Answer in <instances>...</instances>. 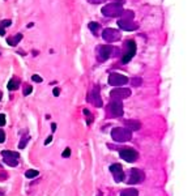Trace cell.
Instances as JSON below:
<instances>
[{
	"mask_svg": "<svg viewBox=\"0 0 196 196\" xmlns=\"http://www.w3.org/2000/svg\"><path fill=\"white\" fill-rule=\"evenodd\" d=\"M131 84H132L133 86H137V85L141 84V79H140V77H135V79L131 80Z\"/></svg>",
	"mask_w": 196,
	"mask_h": 196,
	"instance_id": "obj_26",
	"label": "cell"
},
{
	"mask_svg": "<svg viewBox=\"0 0 196 196\" xmlns=\"http://www.w3.org/2000/svg\"><path fill=\"white\" fill-rule=\"evenodd\" d=\"M88 101L92 102L97 107H101L103 105L102 98H101V93H100V88H98V86H94L93 90L88 94Z\"/></svg>",
	"mask_w": 196,
	"mask_h": 196,
	"instance_id": "obj_12",
	"label": "cell"
},
{
	"mask_svg": "<svg viewBox=\"0 0 196 196\" xmlns=\"http://www.w3.org/2000/svg\"><path fill=\"white\" fill-rule=\"evenodd\" d=\"M120 31L116 30V29H112V28H107L102 31V38L105 39L107 43H112V42H116L120 39Z\"/></svg>",
	"mask_w": 196,
	"mask_h": 196,
	"instance_id": "obj_6",
	"label": "cell"
},
{
	"mask_svg": "<svg viewBox=\"0 0 196 196\" xmlns=\"http://www.w3.org/2000/svg\"><path fill=\"white\" fill-rule=\"evenodd\" d=\"M12 24V21L10 20H3L0 21V35H4L5 34V28H8Z\"/></svg>",
	"mask_w": 196,
	"mask_h": 196,
	"instance_id": "obj_19",
	"label": "cell"
},
{
	"mask_svg": "<svg viewBox=\"0 0 196 196\" xmlns=\"http://www.w3.org/2000/svg\"><path fill=\"white\" fill-rule=\"evenodd\" d=\"M123 124L126 126V128H128L131 132L132 131H139L141 127V123L136 119H128V120H123Z\"/></svg>",
	"mask_w": 196,
	"mask_h": 196,
	"instance_id": "obj_15",
	"label": "cell"
},
{
	"mask_svg": "<svg viewBox=\"0 0 196 196\" xmlns=\"http://www.w3.org/2000/svg\"><path fill=\"white\" fill-rule=\"evenodd\" d=\"M28 140H29V135H26L25 137H22V139H21L20 144H18V148H20V149H24L25 146H26V144H28Z\"/></svg>",
	"mask_w": 196,
	"mask_h": 196,
	"instance_id": "obj_23",
	"label": "cell"
},
{
	"mask_svg": "<svg viewBox=\"0 0 196 196\" xmlns=\"http://www.w3.org/2000/svg\"><path fill=\"white\" fill-rule=\"evenodd\" d=\"M118 25L122 30H126V31H133L139 28L137 24H135L132 20H127V18H119Z\"/></svg>",
	"mask_w": 196,
	"mask_h": 196,
	"instance_id": "obj_14",
	"label": "cell"
},
{
	"mask_svg": "<svg viewBox=\"0 0 196 196\" xmlns=\"http://www.w3.org/2000/svg\"><path fill=\"white\" fill-rule=\"evenodd\" d=\"M144 173L140 170V169H131L129 170V174H128V182L129 184H139V183H143L144 182Z\"/></svg>",
	"mask_w": 196,
	"mask_h": 196,
	"instance_id": "obj_7",
	"label": "cell"
},
{
	"mask_svg": "<svg viewBox=\"0 0 196 196\" xmlns=\"http://www.w3.org/2000/svg\"><path fill=\"white\" fill-rule=\"evenodd\" d=\"M2 98H3V93H2V92H0V100H2Z\"/></svg>",
	"mask_w": 196,
	"mask_h": 196,
	"instance_id": "obj_35",
	"label": "cell"
},
{
	"mask_svg": "<svg viewBox=\"0 0 196 196\" xmlns=\"http://www.w3.org/2000/svg\"><path fill=\"white\" fill-rule=\"evenodd\" d=\"M120 196H139V191L135 188H128V190H123L120 192Z\"/></svg>",
	"mask_w": 196,
	"mask_h": 196,
	"instance_id": "obj_20",
	"label": "cell"
},
{
	"mask_svg": "<svg viewBox=\"0 0 196 196\" xmlns=\"http://www.w3.org/2000/svg\"><path fill=\"white\" fill-rule=\"evenodd\" d=\"M108 84L111 86H124L128 84V77L120 73H110L108 76Z\"/></svg>",
	"mask_w": 196,
	"mask_h": 196,
	"instance_id": "obj_9",
	"label": "cell"
},
{
	"mask_svg": "<svg viewBox=\"0 0 196 196\" xmlns=\"http://www.w3.org/2000/svg\"><path fill=\"white\" fill-rule=\"evenodd\" d=\"M84 114H85V115H88V124H90L92 122H93V115H92L90 111H89V110H86V108L84 110Z\"/></svg>",
	"mask_w": 196,
	"mask_h": 196,
	"instance_id": "obj_25",
	"label": "cell"
},
{
	"mask_svg": "<svg viewBox=\"0 0 196 196\" xmlns=\"http://www.w3.org/2000/svg\"><path fill=\"white\" fill-rule=\"evenodd\" d=\"M51 128H52V132H55V131H56V124L52 123V124H51Z\"/></svg>",
	"mask_w": 196,
	"mask_h": 196,
	"instance_id": "obj_34",
	"label": "cell"
},
{
	"mask_svg": "<svg viewBox=\"0 0 196 196\" xmlns=\"http://www.w3.org/2000/svg\"><path fill=\"white\" fill-rule=\"evenodd\" d=\"M112 54V46L108 45H101L100 47L97 48V59L98 62H106L108 58H111Z\"/></svg>",
	"mask_w": 196,
	"mask_h": 196,
	"instance_id": "obj_8",
	"label": "cell"
},
{
	"mask_svg": "<svg viewBox=\"0 0 196 196\" xmlns=\"http://www.w3.org/2000/svg\"><path fill=\"white\" fill-rule=\"evenodd\" d=\"M62 156L64 157V158H65V157H69V156H71V149H69V148H67V149H65V150L63 152V153H62Z\"/></svg>",
	"mask_w": 196,
	"mask_h": 196,
	"instance_id": "obj_31",
	"label": "cell"
},
{
	"mask_svg": "<svg viewBox=\"0 0 196 196\" xmlns=\"http://www.w3.org/2000/svg\"><path fill=\"white\" fill-rule=\"evenodd\" d=\"M119 156H120V158L127 161V162H135L137 160V152H136L133 148H122L119 150Z\"/></svg>",
	"mask_w": 196,
	"mask_h": 196,
	"instance_id": "obj_10",
	"label": "cell"
},
{
	"mask_svg": "<svg viewBox=\"0 0 196 196\" xmlns=\"http://www.w3.org/2000/svg\"><path fill=\"white\" fill-rule=\"evenodd\" d=\"M21 39H22V34L18 33V34H16L13 37H8L7 38V43H8L9 46H17L18 43L21 42Z\"/></svg>",
	"mask_w": 196,
	"mask_h": 196,
	"instance_id": "obj_16",
	"label": "cell"
},
{
	"mask_svg": "<svg viewBox=\"0 0 196 196\" xmlns=\"http://www.w3.org/2000/svg\"><path fill=\"white\" fill-rule=\"evenodd\" d=\"M7 88H8L9 90H17V89L20 88V79L16 77V76H13V77L9 80Z\"/></svg>",
	"mask_w": 196,
	"mask_h": 196,
	"instance_id": "obj_17",
	"label": "cell"
},
{
	"mask_svg": "<svg viewBox=\"0 0 196 196\" xmlns=\"http://www.w3.org/2000/svg\"><path fill=\"white\" fill-rule=\"evenodd\" d=\"M136 54V42L133 39H129L124 42L123 46V55H122V63L127 64L132 60V58Z\"/></svg>",
	"mask_w": 196,
	"mask_h": 196,
	"instance_id": "obj_1",
	"label": "cell"
},
{
	"mask_svg": "<svg viewBox=\"0 0 196 196\" xmlns=\"http://www.w3.org/2000/svg\"><path fill=\"white\" fill-rule=\"evenodd\" d=\"M88 28L90 29V31L93 33V34H94L96 37H98V35H100V33H101V30H102L101 25L98 24V22H94V21H92V22H89Z\"/></svg>",
	"mask_w": 196,
	"mask_h": 196,
	"instance_id": "obj_18",
	"label": "cell"
},
{
	"mask_svg": "<svg viewBox=\"0 0 196 196\" xmlns=\"http://www.w3.org/2000/svg\"><path fill=\"white\" fill-rule=\"evenodd\" d=\"M31 92H33V88H31V86H30V85H26L25 88H24V90H22V94H24V96H29Z\"/></svg>",
	"mask_w": 196,
	"mask_h": 196,
	"instance_id": "obj_24",
	"label": "cell"
},
{
	"mask_svg": "<svg viewBox=\"0 0 196 196\" xmlns=\"http://www.w3.org/2000/svg\"><path fill=\"white\" fill-rule=\"evenodd\" d=\"M5 126V115L4 114H0V127Z\"/></svg>",
	"mask_w": 196,
	"mask_h": 196,
	"instance_id": "obj_29",
	"label": "cell"
},
{
	"mask_svg": "<svg viewBox=\"0 0 196 196\" xmlns=\"http://www.w3.org/2000/svg\"><path fill=\"white\" fill-rule=\"evenodd\" d=\"M107 111L114 118L122 116L123 115V103H122V101L115 100V98H111L110 103H108V107H107Z\"/></svg>",
	"mask_w": 196,
	"mask_h": 196,
	"instance_id": "obj_4",
	"label": "cell"
},
{
	"mask_svg": "<svg viewBox=\"0 0 196 196\" xmlns=\"http://www.w3.org/2000/svg\"><path fill=\"white\" fill-rule=\"evenodd\" d=\"M89 4H102V3H105V2H107V0H86Z\"/></svg>",
	"mask_w": 196,
	"mask_h": 196,
	"instance_id": "obj_27",
	"label": "cell"
},
{
	"mask_svg": "<svg viewBox=\"0 0 196 196\" xmlns=\"http://www.w3.org/2000/svg\"><path fill=\"white\" fill-rule=\"evenodd\" d=\"M133 12L132 10H123V13L120 14V18H127V20H133Z\"/></svg>",
	"mask_w": 196,
	"mask_h": 196,
	"instance_id": "obj_22",
	"label": "cell"
},
{
	"mask_svg": "<svg viewBox=\"0 0 196 196\" xmlns=\"http://www.w3.org/2000/svg\"><path fill=\"white\" fill-rule=\"evenodd\" d=\"M101 12L106 17H120V14L123 13V7L119 3H110L105 5L101 9Z\"/></svg>",
	"mask_w": 196,
	"mask_h": 196,
	"instance_id": "obj_3",
	"label": "cell"
},
{
	"mask_svg": "<svg viewBox=\"0 0 196 196\" xmlns=\"http://www.w3.org/2000/svg\"><path fill=\"white\" fill-rule=\"evenodd\" d=\"M51 140H52V136H48V137L46 139V141H45V145H48L51 143Z\"/></svg>",
	"mask_w": 196,
	"mask_h": 196,
	"instance_id": "obj_33",
	"label": "cell"
},
{
	"mask_svg": "<svg viewBox=\"0 0 196 196\" xmlns=\"http://www.w3.org/2000/svg\"><path fill=\"white\" fill-rule=\"evenodd\" d=\"M110 171L112 174L114 179H115V182H123L124 181V171H123V167L122 165H119V163H114V165L110 166Z\"/></svg>",
	"mask_w": 196,
	"mask_h": 196,
	"instance_id": "obj_13",
	"label": "cell"
},
{
	"mask_svg": "<svg viewBox=\"0 0 196 196\" xmlns=\"http://www.w3.org/2000/svg\"><path fill=\"white\" fill-rule=\"evenodd\" d=\"M31 80L35 81V83H42V77H41L39 75H33L31 76Z\"/></svg>",
	"mask_w": 196,
	"mask_h": 196,
	"instance_id": "obj_28",
	"label": "cell"
},
{
	"mask_svg": "<svg viewBox=\"0 0 196 196\" xmlns=\"http://www.w3.org/2000/svg\"><path fill=\"white\" fill-rule=\"evenodd\" d=\"M4 141H5V133L3 129H0V144L4 143Z\"/></svg>",
	"mask_w": 196,
	"mask_h": 196,
	"instance_id": "obj_30",
	"label": "cell"
},
{
	"mask_svg": "<svg viewBox=\"0 0 196 196\" xmlns=\"http://www.w3.org/2000/svg\"><path fill=\"white\" fill-rule=\"evenodd\" d=\"M52 94L55 96V97H58L59 94H60V89H59V88H54V90H52Z\"/></svg>",
	"mask_w": 196,
	"mask_h": 196,
	"instance_id": "obj_32",
	"label": "cell"
},
{
	"mask_svg": "<svg viewBox=\"0 0 196 196\" xmlns=\"http://www.w3.org/2000/svg\"><path fill=\"white\" fill-rule=\"evenodd\" d=\"M38 174H39V171L35 170V169H30V170H28L25 173V177L28 178V179H31V178H35L38 177Z\"/></svg>",
	"mask_w": 196,
	"mask_h": 196,
	"instance_id": "obj_21",
	"label": "cell"
},
{
	"mask_svg": "<svg viewBox=\"0 0 196 196\" xmlns=\"http://www.w3.org/2000/svg\"><path fill=\"white\" fill-rule=\"evenodd\" d=\"M131 96V89L129 88H120V86H118V88L112 89L110 92V97L111 98H115V100H126Z\"/></svg>",
	"mask_w": 196,
	"mask_h": 196,
	"instance_id": "obj_11",
	"label": "cell"
},
{
	"mask_svg": "<svg viewBox=\"0 0 196 196\" xmlns=\"http://www.w3.org/2000/svg\"><path fill=\"white\" fill-rule=\"evenodd\" d=\"M111 137L116 143H126V141H129L131 137H132V132L128 128L116 127L111 131Z\"/></svg>",
	"mask_w": 196,
	"mask_h": 196,
	"instance_id": "obj_2",
	"label": "cell"
},
{
	"mask_svg": "<svg viewBox=\"0 0 196 196\" xmlns=\"http://www.w3.org/2000/svg\"><path fill=\"white\" fill-rule=\"evenodd\" d=\"M97 196H102V192H98V195Z\"/></svg>",
	"mask_w": 196,
	"mask_h": 196,
	"instance_id": "obj_36",
	"label": "cell"
},
{
	"mask_svg": "<svg viewBox=\"0 0 196 196\" xmlns=\"http://www.w3.org/2000/svg\"><path fill=\"white\" fill-rule=\"evenodd\" d=\"M2 156H3V161L7 163L8 166L16 167L18 165V158L20 154L17 152H12V150H2Z\"/></svg>",
	"mask_w": 196,
	"mask_h": 196,
	"instance_id": "obj_5",
	"label": "cell"
}]
</instances>
